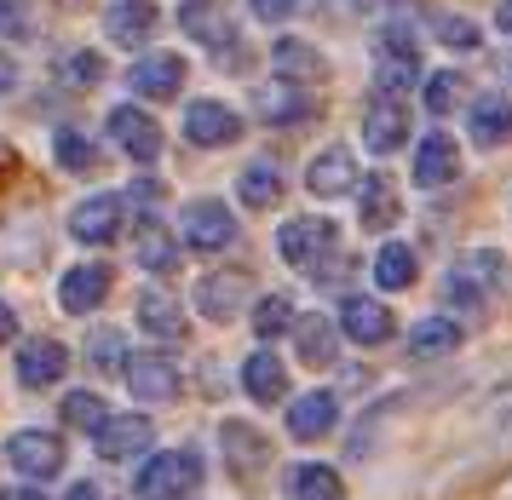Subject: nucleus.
I'll return each instance as SVG.
<instances>
[{
	"label": "nucleus",
	"instance_id": "obj_1",
	"mask_svg": "<svg viewBox=\"0 0 512 500\" xmlns=\"http://www.w3.org/2000/svg\"><path fill=\"white\" fill-rule=\"evenodd\" d=\"M340 248V230L323 219H288L277 230V253L305 276H328V253Z\"/></svg>",
	"mask_w": 512,
	"mask_h": 500
},
{
	"label": "nucleus",
	"instance_id": "obj_2",
	"mask_svg": "<svg viewBox=\"0 0 512 500\" xmlns=\"http://www.w3.org/2000/svg\"><path fill=\"white\" fill-rule=\"evenodd\" d=\"M202 483V455L196 449H167L150 455L139 472V500H185Z\"/></svg>",
	"mask_w": 512,
	"mask_h": 500
},
{
	"label": "nucleus",
	"instance_id": "obj_3",
	"mask_svg": "<svg viewBox=\"0 0 512 500\" xmlns=\"http://www.w3.org/2000/svg\"><path fill=\"white\" fill-rule=\"evenodd\" d=\"M374 87H380V98H403V92L420 81V52L415 41L403 35V29H380V46H374Z\"/></svg>",
	"mask_w": 512,
	"mask_h": 500
},
{
	"label": "nucleus",
	"instance_id": "obj_4",
	"mask_svg": "<svg viewBox=\"0 0 512 500\" xmlns=\"http://www.w3.org/2000/svg\"><path fill=\"white\" fill-rule=\"evenodd\" d=\"M179 23H185L190 41H202L208 52H231L242 35H236V12L231 0H185L179 6Z\"/></svg>",
	"mask_w": 512,
	"mask_h": 500
},
{
	"label": "nucleus",
	"instance_id": "obj_5",
	"mask_svg": "<svg viewBox=\"0 0 512 500\" xmlns=\"http://www.w3.org/2000/svg\"><path fill=\"white\" fill-rule=\"evenodd\" d=\"M121 374H127V391L139 397L144 409H162V403H173V397H179V386H185V380H179V363L150 357V351H144V357H127V363H121Z\"/></svg>",
	"mask_w": 512,
	"mask_h": 500
},
{
	"label": "nucleus",
	"instance_id": "obj_6",
	"mask_svg": "<svg viewBox=\"0 0 512 500\" xmlns=\"http://www.w3.org/2000/svg\"><path fill=\"white\" fill-rule=\"evenodd\" d=\"M104 127H110V138H116L121 156H133L139 167H144V161L162 156V127H156V121H150L144 110H133V104L110 110V121H104Z\"/></svg>",
	"mask_w": 512,
	"mask_h": 500
},
{
	"label": "nucleus",
	"instance_id": "obj_7",
	"mask_svg": "<svg viewBox=\"0 0 512 500\" xmlns=\"http://www.w3.org/2000/svg\"><path fill=\"white\" fill-rule=\"evenodd\" d=\"M6 460H12L24 478H58V472H64V443L52 432H12L6 437Z\"/></svg>",
	"mask_w": 512,
	"mask_h": 500
},
{
	"label": "nucleus",
	"instance_id": "obj_8",
	"mask_svg": "<svg viewBox=\"0 0 512 500\" xmlns=\"http://www.w3.org/2000/svg\"><path fill=\"white\" fill-rule=\"evenodd\" d=\"M121 225H127V207H121V196H87V202L70 213V236L75 242H87V248H104V242H116Z\"/></svg>",
	"mask_w": 512,
	"mask_h": 500
},
{
	"label": "nucleus",
	"instance_id": "obj_9",
	"mask_svg": "<svg viewBox=\"0 0 512 500\" xmlns=\"http://www.w3.org/2000/svg\"><path fill=\"white\" fill-rule=\"evenodd\" d=\"M231 236H236V219H231V207H225V202L202 196V202L185 207V242L196 253H219Z\"/></svg>",
	"mask_w": 512,
	"mask_h": 500
},
{
	"label": "nucleus",
	"instance_id": "obj_10",
	"mask_svg": "<svg viewBox=\"0 0 512 500\" xmlns=\"http://www.w3.org/2000/svg\"><path fill=\"white\" fill-rule=\"evenodd\" d=\"M110 265H70L64 271V282H58V305L70 311V317H87V311H98L104 299H110Z\"/></svg>",
	"mask_w": 512,
	"mask_h": 500
},
{
	"label": "nucleus",
	"instance_id": "obj_11",
	"mask_svg": "<svg viewBox=\"0 0 512 500\" xmlns=\"http://www.w3.org/2000/svg\"><path fill=\"white\" fill-rule=\"evenodd\" d=\"M340 334L357 340V345H386L392 340V311L369 294H351L346 305H340Z\"/></svg>",
	"mask_w": 512,
	"mask_h": 500
},
{
	"label": "nucleus",
	"instance_id": "obj_12",
	"mask_svg": "<svg viewBox=\"0 0 512 500\" xmlns=\"http://www.w3.org/2000/svg\"><path fill=\"white\" fill-rule=\"evenodd\" d=\"M150 420L144 414H110L104 426L93 432V443H98V455L104 460H133V455H144L150 449Z\"/></svg>",
	"mask_w": 512,
	"mask_h": 500
},
{
	"label": "nucleus",
	"instance_id": "obj_13",
	"mask_svg": "<svg viewBox=\"0 0 512 500\" xmlns=\"http://www.w3.org/2000/svg\"><path fill=\"white\" fill-rule=\"evenodd\" d=\"M461 173V144L449 133H426L415 150V184L420 190H443V184Z\"/></svg>",
	"mask_w": 512,
	"mask_h": 500
},
{
	"label": "nucleus",
	"instance_id": "obj_14",
	"mask_svg": "<svg viewBox=\"0 0 512 500\" xmlns=\"http://www.w3.org/2000/svg\"><path fill=\"white\" fill-rule=\"evenodd\" d=\"M127 87L139 92V98H173V92L185 87V58H173V52H144L133 75H127Z\"/></svg>",
	"mask_w": 512,
	"mask_h": 500
},
{
	"label": "nucleus",
	"instance_id": "obj_15",
	"mask_svg": "<svg viewBox=\"0 0 512 500\" xmlns=\"http://www.w3.org/2000/svg\"><path fill=\"white\" fill-rule=\"evenodd\" d=\"M139 328L150 334V340H162V345H179L190 334V322H185V305L173 294H162V288H150V294H139Z\"/></svg>",
	"mask_w": 512,
	"mask_h": 500
},
{
	"label": "nucleus",
	"instance_id": "obj_16",
	"mask_svg": "<svg viewBox=\"0 0 512 500\" xmlns=\"http://www.w3.org/2000/svg\"><path fill=\"white\" fill-rule=\"evenodd\" d=\"M363 138H369L374 156H392V150H403V138H409V110H403V98H374L369 121H363Z\"/></svg>",
	"mask_w": 512,
	"mask_h": 500
},
{
	"label": "nucleus",
	"instance_id": "obj_17",
	"mask_svg": "<svg viewBox=\"0 0 512 500\" xmlns=\"http://www.w3.org/2000/svg\"><path fill=\"white\" fill-rule=\"evenodd\" d=\"M219 443H225V460H231L236 478H259L265 460H271V443H265L254 426H242V420H225V426H219Z\"/></svg>",
	"mask_w": 512,
	"mask_h": 500
},
{
	"label": "nucleus",
	"instance_id": "obj_18",
	"mask_svg": "<svg viewBox=\"0 0 512 500\" xmlns=\"http://www.w3.org/2000/svg\"><path fill=\"white\" fill-rule=\"evenodd\" d=\"M64 368H70V351L58 340H24V351H18V380H24L29 391H41L52 386V380H64Z\"/></svg>",
	"mask_w": 512,
	"mask_h": 500
},
{
	"label": "nucleus",
	"instance_id": "obj_19",
	"mask_svg": "<svg viewBox=\"0 0 512 500\" xmlns=\"http://www.w3.org/2000/svg\"><path fill=\"white\" fill-rule=\"evenodd\" d=\"M242 299H248V271H213V276H202V288H196V311L213 317V322H231Z\"/></svg>",
	"mask_w": 512,
	"mask_h": 500
},
{
	"label": "nucleus",
	"instance_id": "obj_20",
	"mask_svg": "<svg viewBox=\"0 0 512 500\" xmlns=\"http://www.w3.org/2000/svg\"><path fill=\"white\" fill-rule=\"evenodd\" d=\"M104 29H110L116 46H144L156 35V0H110Z\"/></svg>",
	"mask_w": 512,
	"mask_h": 500
},
{
	"label": "nucleus",
	"instance_id": "obj_21",
	"mask_svg": "<svg viewBox=\"0 0 512 500\" xmlns=\"http://www.w3.org/2000/svg\"><path fill=\"white\" fill-rule=\"evenodd\" d=\"M357 179H363V173H357V156H351V150H340V144H334V150H323V156L311 161V173H305L311 196H323V202L346 196Z\"/></svg>",
	"mask_w": 512,
	"mask_h": 500
},
{
	"label": "nucleus",
	"instance_id": "obj_22",
	"mask_svg": "<svg viewBox=\"0 0 512 500\" xmlns=\"http://www.w3.org/2000/svg\"><path fill=\"white\" fill-rule=\"evenodd\" d=\"M236 133H242V121H236L225 104H208V98H202V104L185 110V138L202 144V150H219V144H231Z\"/></svg>",
	"mask_w": 512,
	"mask_h": 500
},
{
	"label": "nucleus",
	"instance_id": "obj_23",
	"mask_svg": "<svg viewBox=\"0 0 512 500\" xmlns=\"http://www.w3.org/2000/svg\"><path fill=\"white\" fill-rule=\"evenodd\" d=\"M340 426V403L328 397V391H305L300 403L288 409V432L300 437V443H317V437H328Z\"/></svg>",
	"mask_w": 512,
	"mask_h": 500
},
{
	"label": "nucleus",
	"instance_id": "obj_24",
	"mask_svg": "<svg viewBox=\"0 0 512 500\" xmlns=\"http://www.w3.org/2000/svg\"><path fill=\"white\" fill-rule=\"evenodd\" d=\"M254 110H259V121H271V127H294V121L311 115V98H305V87H294V81H277V87L254 92Z\"/></svg>",
	"mask_w": 512,
	"mask_h": 500
},
{
	"label": "nucleus",
	"instance_id": "obj_25",
	"mask_svg": "<svg viewBox=\"0 0 512 500\" xmlns=\"http://www.w3.org/2000/svg\"><path fill=\"white\" fill-rule=\"evenodd\" d=\"M472 138H478L484 150L507 144V138H512V98H501V92L472 98Z\"/></svg>",
	"mask_w": 512,
	"mask_h": 500
},
{
	"label": "nucleus",
	"instance_id": "obj_26",
	"mask_svg": "<svg viewBox=\"0 0 512 500\" xmlns=\"http://www.w3.org/2000/svg\"><path fill=\"white\" fill-rule=\"evenodd\" d=\"M271 64H277L282 81H317V75L328 69L323 52H317L311 41H300V35H282V41L271 46Z\"/></svg>",
	"mask_w": 512,
	"mask_h": 500
},
{
	"label": "nucleus",
	"instance_id": "obj_27",
	"mask_svg": "<svg viewBox=\"0 0 512 500\" xmlns=\"http://www.w3.org/2000/svg\"><path fill=\"white\" fill-rule=\"evenodd\" d=\"M294 345H300V363L328 368L334 363V351H340V328H334L328 317H300L294 322Z\"/></svg>",
	"mask_w": 512,
	"mask_h": 500
},
{
	"label": "nucleus",
	"instance_id": "obj_28",
	"mask_svg": "<svg viewBox=\"0 0 512 500\" xmlns=\"http://www.w3.org/2000/svg\"><path fill=\"white\" fill-rule=\"evenodd\" d=\"M409 351H415L420 363L461 351V322H455V317H420V322H415V334H409Z\"/></svg>",
	"mask_w": 512,
	"mask_h": 500
},
{
	"label": "nucleus",
	"instance_id": "obj_29",
	"mask_svg": "<svg viewBox=\"0 0 512 500\" xmlns=\"http://www.w3.org/2000/svg\"><path fill=\"white\" fill-rule=\"evenodd\" d=\"M351 190H357V202H363V225H369V230H392L397 225V213H403V207H397L392 179H380V173H374V179L351 184Z\"/></svg>",
	"mask_w": 512,
	"mask_h": 500
},
{
	"label": "nucleus",
	"instance_id": "obj_30",
	"mask_svg": "<svg viewBox=\"0 0 512 500\" xmlns=\"http://www.w3.org/2000/svg\"><path fill=\"white\" fill-rule=\"evenodd\" d=\"M242 386H248V397H254V403H277L282 391H288L282 357H271V351H254V357L242 363Z\"/></svg>",
	"mask_w": 512,
	"mask_h": 500
},
{
	"label": "nucleus",
	"instance_id": "obj_31",
	"mask_svg": "<svg viewBox=\"0 0 512 500\" xmlns=\"http://www.w3.org/2000/svg\"><path fill=\"white\" fill-rule=\"evenodd\" d=\"M236 190H242V202H248V207L265 213V207L282 202V167H277V161H248V167H242V179H236Z\"/></svg>",
	"mask_w": 512,
	"mask_h": 500
},
{
	"label": "nucleus",
	"instance_id": "obj_32",
	"mask_svg": "<svg viewBox=\"0 0 512 500\" xmlns=\"http://www.w3.org/2000/svg\"><path fill=\"white\" fill-rule=\"evenodd\" d=\"M288 500H346V483L328 466H294L288 472Z\"/></svg>",
	"mask_w": 512,
	"mask_h": 500
},
{
	"label": "nucleus",
	"instance_id": "obj_33",
	"mask_svg": "<svg viewBox=\"0 0 512 500\" xmlns=\"http://www.w3.org/2000/svg\"><path fill=\"white\" fill-rule=\"evenodd\" d=\"M52 156H58V167H70V173H93L98 144L87 133H75V127H58V133H52Z\"/></svg>",
	"mask_w": 512,
	"mask_h": 500
},
{
	"label": "nucleus",
	"instance_id": "obj_34",
	"mask_svg": "<svg viewBox=\"0 0 512 500\" xmlns=\"http://www.w3.org/2000/svg\"><path fill=\"white\" fill-rule=\"evenodd\" d=\"M374 282H380V288H409V282H415V253L403 248V242H386V248L374 253Z\"/></svg>",
	"mask_w": 512,
	"mask_h": 500
},
{
	"label": "nucleus",
	"instance_id": "obj_35",
	"mask_svg": "<svg viewBox=\"0 0 512 500\" xmlns=\"http://www.w3.org/2000/svg\"><path fill=\"white\" fill-rule=\"evenodd\" d=\"M139 265L156 271V276L173 271V242H167V230L156 225V219H144V230H139Z\"/></svg>",
	"mask_w": 512,
	"mask_h": 500
},
{
	"label": "nucleus",
	"instance_id": "obj_36",
	"mask_svg": "<svg viewBox=\"0 0 512 500\" xmlns=\"http://www.w3.org/2000/svg\"><path fill=\"white\" fill-rule=\"evenodd\" d=\"M288 322H294V299H288V294H265L254 305V334H259V340H277Z\"/></svg>",
	"mask_w": 512,
	"mask_h": 500
},
{
	"label": "nucleus",
	"instance_id": "obj_37",
	"mask_svg": "<svg viewBox=\"0 0 512 500\" xmlns=\"http://www.w3.org/2000/svg\"><path fill=\"white\" fill-rule=\"evenodd\" d=\"M64 420H70L75 432H98L110 420V409H104V397H93V391H70L64 397Z\"/></svg>",
	"mask_w": 512,
	"mask_h": 500
},
{
	"label": "nucleus",
	"instance_id": "obj_38",
	"mask_svg": "<svg viewBox=\"0 0 512 500\" xmlns=\"http://www.w3.org/2000/svg\"><path fill=\"white\" fill-rule=\"evenodd\" d=\"M87 357H93L98 374H121V363H127V345H121L116 328H98L93 340H87Z\"/></svg>",
	"mask_w": 512,
	"mask_h": 500
},
{
	"label": "nucleus",
	"instance_id": "obj_39",
	"mask_svg": "<svg viewBox=\"0 0 512 500\" xmlns=\"http://www.w3.org/2000/svg\"><path fill=\"white\" fill-rule=\"evenodd\" d=\"M443 299L478 317V311H484V282H478V276H472V271L461 265V271H449V282H443Z\"/></svg>",
	"mask_w": 512,
	"mask_h": 500
},
{
	"label": "nucleus",
	"instance_id": "obj_40",
	"mask_svg": "<svg viewBox=\"0 0 512 500\" xmlns=\"http://www.w3.org/2000/svg\"><path fill=\"white\" fill-rule=\"evenodd\" d=\"M455 104H461V75H455V69H438V75L426 81V110H432V115H449Z\"/></svg>",
	"mask_w": 512,
	"mask_h": 500
},
{
	"label": "nucleus",
	"instance_id": "obj_41",
	"mask_svg": "<svg viewBox=\"0 0 512 500\" xmlns=\"http://www.w3.org/2000/svg\"><path fill=\"white\" fill-rule=\"evenodd\" d=\"M29 29H35L29 0H0V41H29Z\"/></svg>",
	"mask_w": 512,
	"mask_h": 500
},
{
	"label": "nucleus",
	"instance_id": "obj_42",
	"mask_svg": "<svg viewBox=\"0 0 512 500\" xmlns=\"http://www.w3.org/2000/svg\"><path fill=\"white\" fill-rule=\"evenodd\" d=\"M248 6H254V18H259V23H282V18H294L305 0H248Z\"/></svg>",
	"mask_w": 512,
	"mask_h": 500
},
{
	"label": "nucleus",
	"instance_id": "obj_43",
	"mask_svg": "<svg viewBox=\"0 0 512 500\" xmlns=\"http://www.w3.org/2000/svg\"><path fill=\"white\" fill-rule=\"evenodd\" d=\"M443 46H455V52H472V46H478V29H472V23H443Z\"/></svg>",
	"mask_w": 512,
	"mask_h": 500
},
{
	"label": "nucleus",
	"instance_id": "obj_44",
	"mask_svg": "<svg viewBox=\"0 0 512 500\" xmlns=\"http://www.w3.org/2000/svg\"><path fill=\"white\" fill-rule=\"evenodd\" d=\"M70 75H75V81H98V75H104V64H98L93 52H81V58L70 64Z\"/></svg>",
	"mask_w": 512,
	"mask_h": 500
},
{
	"label": "nucleus",
	"instance_id": "obj_45",
	"mask_svg": "<svg viewBox=\"0 0 512 500\" xmlns=\"http://www.w3.org/2000/svg\"><path fill=\"white\" fill-rule=\"evenodd\" d=\"M12 334H18V317H12V305H6V299H0V345L12 340Z\"/></svg>",
	"mask_w": 512,
	"mask_h": 500
},
{
	"label": "nucleus",
	"instance_id": "obj_46",
	"mask_svg": "<svg viewBox=\"0 0 512 500\" xmlns=\"http://www.w3.org/2000/svg\"><path fill=\"white\" fill-rule=\"evenodd\" d=\"M12 87H18V64H12V58L0 52V92H12Z\"/></svg>",
	"mask_w": 512,
	"mask_h": 500
},
{
	"label": "nucleus",
	"instance_id": "obj_47",
	"mask_svg": "<svg viewBox=\"0 0 512 500\" xmlns=\"http://www.w3.org/2000/svg\"><path fill=\"white\" fill-rule=\"evenodd\" d=\"M70 500H104V489H98V483H75Z\"/></svg>",
	"mask_w": 512,
	"mask_h": 500
},
{
	"label": "nucleus",
	"instance_id": "obj_48",
	"mask_svg": "<svg viewBox=\"0 0 512 500\" xmlns=\"http://www.w3.org/2000/svg\"><path fill=\"white\" fill-rule=\"evenodd\" d=\"M0 500H47V495H41V489H6Z\"/></svg>",
	"mask_w": 512,
	"mask_h": 500
},
{
	"label": "nucleus",
	"instance_id": "obj_49",
	"mask_svg": "<svg viewBox=\"0 0 512 500\" xmlns=\"http://www.w3.org/2000/svg\"><path fill=\"white\" fill-rule=\"evenodd\" d=\"M495 23H501V29L512 35V0H501V12H495Z\"/></svg>",
	"mask_w": 512,
	"mask_h": 500
},
{
	"label": "nucleus",
	"instance_id": "obj_50",
	"mask_svg": "<svg viewBox=\"0 0 512 500\" xmlns=\"http://www.w3.org/2000/svg\"><path fill=\"white\" fill-rule=\"evenodd\" d=\"M64 6H87V0H64Z\"/></svg>",
	"mask_w": 512,
	"mask_h": 500
},
{
	"label": "nucleus",
	"instance_id": "obj_51",
	"mask_svg": "<svg viewBox=\"0 0 512 500\" xmlns=\"http://www.w3.org/2000/svg\"><path fill=\"white\" fill-rule=\"evenodd\" d=\"M507 75H512V58H507Z\"/></svg>",
	"mask_w": 512,
	"mask_h": 500
}]
</instances>
